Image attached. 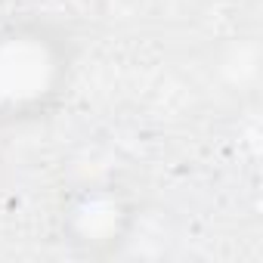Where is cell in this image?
<instances>
[{"label":"cell","instance_id":"1","mask_svg":"<svg viewBox=\"0 0 263 263\" xmlns=\"http://www.w3.org/2000/svg\"><path fill=\"white\" fill-rule=\"evenodd\" d=\"M78 47L47 16L0 22V127L47 118L71 87Z\"/></svg>","mask_w":263,"mask_h":263},{"label":"cell","instance_id":"2","mask_svg":"<svg viewBox=\"0 0 263 263\" xmlns=\"http://www.w3.org/2000/svg\"><path fill=\"white\" fill-rule=\"evenodd\" d=\"M140 220V204L130 189L111 180H93L71 189L56 214L59 238L81 257H111L118 254Z\"/></svg>","mask_w":263,"mask_h":263}]
</instances>
